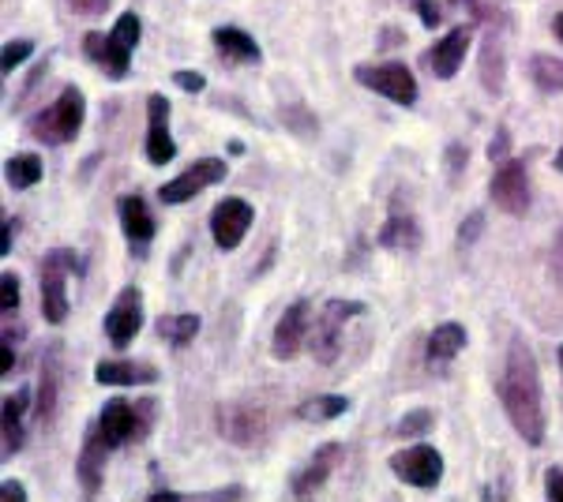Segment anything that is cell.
Listing matches in <instances>:
<instances>
[{
    "instance_id": "6da1fadb",
    "label": "cell",
    "mask_w": 563,
    "mask_h": 502,
    "mask_svg": "<svg viewBox=\"0 0 563 502\" xmlns=\"http://www.w3.org/2000/svg\"><path fill=\"white\" fill-rule=\"evenodd\" d=\"M496 398L504 405L511 427L522 435V443L541 446L549 432V413H544V390L538 376V356L519 334L511 337L504 356V368L496 376Z\"/></svg>"
},
{
    "instance_id": "7a4b0ae2",
    "label": "cell",
    "mask_w": 563,
    "mask_h": 502,
    "mask_svg": "<svg viewBox=\"0 0 563 502\" xmlns=\"http://www.w3.org/2000/svg\"><path fill=\"white\" fill-rule=\"evenodd\" d=\"M140 34H143L140 15L124 12L121 20L113 23V31H109V34H87L84 53L98 64V68H106L109 79H124V76H129L135 45H140Z\"/></svg>"
},
{
    "instance_id": "3957f363",
    "label": "cell",
    "mask_w": 563,
    "mask_h": 502,
    "mask_svg": "<svg viewBox=\"0 0 563 502\" xmlns=\"http://www.w3.org/2000/svg\"><path fill=\"white\" fill-rule=\"evenodd\" d=\"M84 116H87L84 90H79V87H65L57 94V102L31 116V135H34V140H42L45 147H65V143H71L79 135V127H84Z\"/></svg>"
},
{
    "instance_id": "277c9868",
    "label": "cell",
    "mask_w": 563,
    "mask_h": 502,
    "mask_svg": "<svg viewBox=\"0 0 563 502\" xmlns=\"http://www.w3.org/2000/svg\"><path fill=\"white\" fill-rule=\"evenodd\" d=\"M365 312L361 300H327V304L316 312L312 331H308V349L320 364H334L342 353V334H346V323Z\"/></svg>"
},
{
    "instance_id": "5b68a950",
    "label": "cell",
    "mask_w": 563,
    "mask_h": 502,
    "mask_svg": "<svg viewBox=\"0 0 563 502\" xmlns=\"http://www.w3.org/2000/svg\"><path fill=\"white\" fill-rule=\"evenodd\" d=\"M84 270L79 255L71 248H53L42 259V315L45 323L60 326L68 319V278Z\"/></svg>"
},
{
    "instance_id": "8992f818",
    "label": "cell",
    "mask_w": 563,
    "mask_h": 502,
    "mask_svg": "<svg viewBox=\"0 0 563 502\" xmlns=\"http://www.w3.org/2000/svg\"><path fill=\"white\" fill-rule=\"evenodd\" d=\"M151 413H154L151 398L140 401V405H132L129 398H113V401H106V409L98 413L95 435L109 446V450L129 446L135 439H143V432H147V424H151Z\"/></svg>"
},
{
    "instance_id": "52a82bcc",
    "label": "cell",
    "mask_w": 563,
    "mask_h": 502,
    "mask_svg": "<svg viewBox=\"0 0 563 502\" xmlns=\"http://www.w3.org/2000/svg\"><path fill=\"white\" fill-rule=\"evenodd\" d=\"M353 79H357L361 87L390 98L395 105L417 102V79L406 64H357V68H353Z\"/></svg>"
},
{
    "instance_id": "ba28073f",
    "label": "cell",
    "mask_w": 563,
    "mask_h": 502,
    "mask_svg": "<svg viewBox=\"0 0 563 502\" xmlns=\"http://www.w3.org/2000/svg\"><path fill=\"white\" fill-rule=\"evenodd\" d=\"M390 472L402 483H410V488L432 491V488H440V480H443V454L435 450V446L417 443L410 450H398L395 458H390Z\"/></svg>"
},
{
    "instance_id": "9c48e42d",
    "label": "cell",
    "mask_w": 563,
    "mask_h": 502,
    "mask_svg": "<svg viewBox=\"0 0 563 502\" xmlns=\"http://www.w3.org/2000/svg\"><path fill=\"white\" fill-rule=\"evenodd\" d=\"M488 196L493 203L511 217H522L530 210V177H526V161L507 158L499 161L493 172V185H488Z\"/></svg>"
},
{
    "instance_id": "30bf717a",
    "label": "cell",
    "mask_w": 563,
    "mask_h": 502,
    "mask_svg": "<svg viewBox=\"0 0 563 502\" xmlns=\"http://www.w3.org/2000/svg\"><path fill=\"white\" fill-rule=\"evenodd\" d=\"M225 172H230V166H225L222 158H199L196 166H188L180 177H174L169 185L158 188V199L166 207H180L188 203V199H196L203 188L218 185V180H225Z\"/></svg>"
},
{
    "instance_id": "8fae6325",
    "label": "cell",
    "mask_w": 563,
    "mask_h": 502,
    "mask_svg": "<svg viewBox=\"0 0 563 502\" xmlns=\"http://www.w3.org/2000/svg\"><path fill=\"white\" fill-rule=\"evenodd\" d=\"M218 432H222V439L238 446H256L263 439V432H267V416L256 405L225 401V405H218Z\"/></svg>"
},
{
    "instance_id": "7c38bea8",
    "label": "cell",
    "mask_w": 563,
    "mask_h": 502,
    "mask_svg": "<svg viewBox=\"0 0 563 502\" xmlns=\"http://www.w3.org/2000/svg\"><path fill=\"white\" fill-rule=\"evenodd\" d=\"M308 331H312V308H308L305 300H297V304H289L275 323V337H271L275 360H294L308 345Z\"/></svg>"
},
{
    "instance_id": "4fadbf2b",
    "label": "cell",
    "mask_w": 563,
    "mask_h": 502,
    "mask_svg": "<svg viewBox=\"0 0 563 502\" xmlns=\"http://www.w3.org/2000/svg\"><path fill=\"white\" fill-rule=\"evenodd\" d=\"M252 222H256V214H252V207L244 203V199H222L214 210H211V236L214 244L222 252H233L241 248V241L249 236Z\"/></svg>"
},
{
    "instance_id": "5bb4252c",
    "label": "cell",
    "mask_w": 563,
    "mask_h": 502,
    "mask_svg": "<svg viewBox=\"0 0 563 502\" xmlns=\"http://www.w3.org/2000/svg\"><path fill=\"white\" fill-rule=\"evenodd\" d=\"M140 326H143V293L135 286H129V289H121V293H117L113 308H109L106 337L117 345V349H124V345L135 342Z\"/></svg>"
},
{
    "instance_id": "9a60e30c",
    "label": "cell",
    "mask_w": 563,
    "mask_h": 502,
    "mask_svg": "<svg viewBox=\"0 0 563 502\" xmlns=\"http://www.w3.org/2000/svg\"><path fill=\"white\" fill-rule=\"evenodd\" d=\"M143 154L151 166H169L177 158V143L169 135V102L162 94L147 98V147Z\"/></svg>"
},
{
    "instance_id": "2e32d148",
    "label": "cell",
    "mask_w": 563,
    "mask_h": 502,
    "mask_svg": "<svg viewBox=\"0 0 563 502\" xmlns=\"http://www.w3.org/2000/svg\"><path fill=\"white\" fill-rule=\"evenodd\" d=\"M470 42H474L470 26H455V31H448V38L435 42L432 49L424 53V60H429L432 76L435 79H455V71L462 68V60H466Z\"/></svg>"
},
{
    "instance_id": "e0dca14e",
    "label": "cell",
    "mask_w": 563,
    "mask_h": 502,
    "mask_svg": "<svg viewBox=\"0 0 563 502\" xmlns=\"http://www.w3.org/2000/svg\"><path fill=\"white\" fill-rule=\"evenodd\" d=\"M117 214H121V230L129 236V244L140 255H147L143 248L154 241V214L147 207V199L143 196H124L121 203H117Z\"/></svg>"
},
{
    "instance_id": "ac0fdd59",
    "label": "cell",
    "mask_w": 563,
    "mask_h": 502,
    "mask_svg": "<svg viewBox=\"0 0 563 502\" xmlns=\"http://www.w3.org/2000/svg\"><path fill=\"white\" fill-rule=\"evenodd\" d=\"M342 443H327V446H320V450L308 458V465L301 472H294V480H289V488H294V495L297 499H308L312 495L316 488H323V480L331 477V469L339 465V458H342Z\"/></svg>"
},
{
    "instance_id": "d6986e66",
    "label": "cell",
    "mask_w": 563,
    "mask_h": 502,
    "mask_svg": "<svg viewBox=\"0 0 563 502\" xmlns=\"http://www.w3.org/2000/svg\"><path fill=\"white\" fill-rule=\"evenodd\" d=\"M95 379L102 387H151V382H158V368L135 360H98Z\"/></svg>"
},
{
    "instance_id": "ffe728a7",
    "label": "cell",
    "mask_w": 563,
    "mask_h": 502,
    "mask_svg": "<svg viewBox=\"0 0 563 502\" xmlns=\"http://www.w3.org/2000/svg\"><path fill=\"white\" fill-rule=\"evenodd\" d=\"M31 409V387L4 398V458H15L23 450V413Z\"/></svg>"
},
{
    "instance_id": "44dd1931",
    "label": "cell",
    "mask_w": 563,
    "mask_h": 502,
    "mask_svg": "<svg viewBox=\"0 0 563 502\" xmlns=\"http://www.w3.org/2000/svg\"><path fill=\"white\" fill-rule=\"evenodd\" d=\"M376 244L387 252H417L421 248V230H417V222L410 214H390L376 236Z\"/></svg>"
},
{
    "instance_id": "7402d4cb",
    "label": "cell",
    "mask_w": 563,
    "mask_h": 502,
    "mask_svg": "<svg viewBox=\"0 0 563 502\" xmlns=\"http://www.w3.org/2000/svg\"><path fill=\"white\" fill-rule=\"evenodd\" d=\"M106 458H109V446H106L102 439H98L95 427H90L87 439H84V450H79V461H76V472H79V480H84V488H87V491H98V488H102Z\"/></svg>"
},
{
    "instance_id": "603a6c76",
    "label": "cell",
    "mask_w": 563,
    "mask_h": 502,
    "mask_svg": "<svg viewBox=\"0 0 563 502\" xmlns=\"http://www.w3.org/2000/svg\"><path fill=\"white\" fill-rule=\"evenodd\" d=\"M214 45H218V53H222V57L241 60V64H260V57H263L260 42L252 38V34H244L241 26H218Z\"/></svg>"
},
{
    "instance_id": "cb8c5ba5",
    "label": "cell",
    "mask_w": 563,
    "mask_h": 502,
    "mask_svg": "<svg viewBox=\"0 0 563 502\" xmlns=\"http://www.w3.org/2000/svg\"><path fill=\"white\" fill-rule=\"evenodd\" d=\"M462 349H466V331L459 323H443L429 334V364H435V368L451 364Z\"/></svg>"
},
{
    "instance_id": "d4e9b609",
    "label": "cell",
    "mask_w": 563,
    "mask_h": 502,
    "mask_svg": "<svg viewBox=\"0 0 563 502\" xmlns=\"http://www.w3.org/2000/svg\"><path fill=\"white\" fill-rule=\"evenodd\" d=\"M342 413H350L346 394H320V398H308L297 405V416L308 420V424H327V420H339Z\"/></svg>"
},
{
    "instance_id": "484cf974",
    "label": "cell",
    "mask_w": 563,
    "mask_h": 502,
    "mask_svg": "<svg viewBox=\"0 0 563 502\" xmlns=\"http://www.w3.org/2000/svg\"><path fill=\"white\" fill-rule=\"evenodd\" d=\"M530 79L544 90V94H563V60L549 57V53H533Z\"/></svg>"
},
{
    "instance_id": "4316f807",
    "label": "cell",
    "mask_w": 563,
    "mask_h": 502,
    "mask_svg": "<svg viewBox=\"0 0 563 502\" xmlns=\"http://www.w3.org/2000/svg\"><path fill=\"white\" fill-rule=\"evenodd\" d=\"M244 483H225V488L196 491V495H180V491H154L147 502H241Z\"/></svg>"
},
{
    "instance_id": "83f0119b",
    "label": "cell",
    "mask_w": 563,
    "mask_h": 502,
    "mask_svg": "<svg viewBox=\"0 0 563 502\" xmlns=\"http://www.w3.org/2000/svg\"><path fill=\"white\" fill-rule=\"evenodd\" d=\"M154 331H158V337H166L169 345H188L199 334V315H192V312L162 315L158 323H154Z\"/></svg>"
},
{
    "instance_id": "f1b7e54d",
    "label": "cell",
    "mask_w": 563,
    "mask_h": 502,
    "mask_svg": "<svg viewBox=\"0 0 563 502\" xmlns=\"http://www.w3.org/2000/svg\"><path fill=\"white\" fill-rule=\"evenodd\" d=\"M42 158L38 154H12L8 158V185L12 188H34L42 180Z\"/></svg>"
},
{
    "instance_id": "f546056e",
    "label": "cell",
    "mask_w": 563,
    "mask_h": 502,
    "mask_svg": "<svg viewBox=\"0 0 563 502\" xmlns=\"http://www.w3.org/2000/svg\"><path fill=\"white\" fill-rule=\"evenodd\" d=\"M57 379H60L57 353H49V356H45V364H42V387H38V416L42 420H49L53 409H57Z\"/></svg>"
},
{
    "instance_id": "4dcf8cb0",
    "label": "cell",
    "mask_w": 563,
    "mask_h": 502,
    "mask_svg": "<svg viewBox=\"0 0 563 502\" xmlns=\"http://www.w3.org/2000/svg\"><path fill=\"white\" fill-rule=\"evenodd\" d=\"M432 424H435L432 409H410L402 420H395V427H390V432L402 435V439H417V435H429Z\"/></svg>"
},
{
    "instance_id": "1f68e13d",
    "label": "cell",
    "mask_w": 563,
    "mask_h": 502,
    "mask_svg": "<svg viewBox=\"0 0 563 502\" xmlns=\"http://www.w3.org/2000/svg\"><path fill=\"white\" fill-rule=\"evenodd\" d=\"M0 308H4V315L20 312V278L12 270L0 274Z\"/></svg>"
},
{
    "instance_id": "d6a6232c",
    "label": "cell",
    "mask_w": 563,
    "mask_h": 502,
    "mask_svg": "<svg viewBox=\"0 0 563 502\" xmlns=\"http://www.w3.org/2000/svg\"><path fill=\"white\" fill-rule=\"evenodd\" d=\"M31 53H34V42H26V38L8 42V45H4V53H0V68H4V71H15L26 57H31Z\"/></svg>"
},
{
    "instance_id": "836d02e7",
    "label": "cell",
    "mask_w": 563,
    "mask_h": 502,
    "mask_svg": "<svg viewBox=\"0 0 563 502\" xmlns=\"http://www.w3.org/2000/svg\"><path fill=\"white\" fill-rule=\"evenodd\" d=\"M481 230H485V214L474 210V214H470L466 222H462V230H459V244H462V248H470V244H474L477 236H481Z\"/></svg>"
},
{
    "instance_id": "e575fe53",
    "label": "cell",
    "mask_w": 563,
    "mask_h": 502,
    "mask_svg": "<svg viewBox=\"0 0 563 502\" xmlns=\"http://www.w3.org/2000/svg\"><path fill=\"white\" fill-rule=\"evenodd\" d=\"M410 8L417 15H421L424 26H440L443 23V8L435 4V0H410Z\"/></svg>"
},
{
    "instance_id": "d590c367",
    "label": "cell",
    "mask_w": 563,
    "mask_h": 502,
    "mask_svg": "<svg viewBox=\"0 0 563 502\" xmlns=\"http://www.w3.org/2000/svg\"><path fill=\"white\" fill-rule=\"evenodd\" d=\"M174 83H177L180 90H188V94H199V90L207 87V79L199 76V71H188V68H180V71H174Z\"/></svg>"
},
{
    "instance_id": "8d00e7d4",
    "label": "cell",
    "mask_w": 563,
    "mask_h": 502,
    "mask_svg": "<svg viewBox=\"0 0 563 502\" xmlns=\"http://www.w3.org/2000/svg\"><path fill=\"white\" fill-rule=\"evenodd\" d=\"M549 274H552V281H556V286H563V230L556 233V244H552Z\"/></svg>"
},
{
    "instance_id": "74e56055",
    "label": "cell",
    "mask_w": 563,
    "mask_h": 502,
    "mask_svg": "<svg viewBox=\"0 0 563 502\" xmlns=\"http://www.w3.org/2000/svg\"><path fill=\"white\" fill-rule=\"evenodd\" d=\"M466 161H470V154L462 143H451L448 147V169H451V177H459L462 169H466Z\"/></svg>"
},
{
    "instance_id": "f35d334b",
    "label": "cell",
    "mask_w": 563,
    "mask_h": 502,
    "mask_svg": "<svg viewBox=\"0 0 563 502\" xmlns=\"http://www.w3.org/2000/svg\"><path fill=\"white\" fill-rule=\"evenodd\" d=\"M507 147H511V135H507V132H496V140L488 143V158H493V166H496V161H507V158H511V154H507Z\"/></svg>"
},
{
    "instance_id": "ab89813d",
    "label": "cell",
    "mask_w": 563,
    "mask_h": 502,
    "mask_svg": "<svg viewBox=\"0 0 563 502\" xmlns=\"http://www.w3.org/2000/svg\"><path fill=\"white\" fill-rule=\"evenodd\" d=\"M544 491H549V502H563V469L544 472Z\"/></svg>"
},
{
    "instance_id": "60d3db41",
    "label": "cell",
    "mask_w": 563,
    "mask_h": 502,
    "mask_svg": "<svg viewBox=\"0 0 563 502\" xmlns=\"http://www.w3.org/2000/svg\"><path fill=\"white\" fill-rule=\"evenodd\" d=\"M68 8L76 15H102L109 8V0H68Z\"/></svg>"
},
{
    "instance_id": "b9f144b4",
    "label": "cell",
    "mask_w": 563,
    "mask_h": 502,
    "mask_svg": "<svg viewBox=\"0 0 563 502\" xmlns=\"http://www.w3.org/2000/svg\"><path fill=\"white\" fill-rule=\"evenodd\" d=\"M0 502H26V488L20 480H4L0 483Z\"/></svg>"
},
{
    "instance_id": "7bdbcfd3",
    "label": "cell",
    "mask_w": 563,
    "mask_h": 502,
    "mask_svg": "<svg viewBox=\"0 0 563 502\" xmlns=\"http://www.w3.org/2000/svg\"><path fill=\"white\" fill-rule=\"evenodd\" d=\"M451 4L466 8V12H474L477 20H493V8H488L485 0H451Z\"/></svg>"
},
{
    "instance_id": "ee69618b",
    "label": "cell",
    "mask_w": 563,
    "mask_h": 502,
    "mask_svg": "<svg viewBox=\"0 0 563 502\" xmlns=\"http://www.w3.org/2000/svg\"><path fill=\"white\" fill-rule=\"evenodd\" d=\"M12 368H15L12 342H4V349H0V376H12Z\"/></svg>"
},
{
    "instance_id": "f6af8a7d",
    "label": "cell",
    "mask_w": 563,
    "mask_h": 502,
    "mask_svg": "<svg viewBox=\"0 0 563 502\" xmlns=\"http://www.w3.org/2000/svg\"><path fill=\"white\" fill-rule=\"evenodd\" d=\"M12 217H4V225H0V255H8L12 252Z\"/></svg>"
},
{
    "instance_id": "bcb514c9",
    "label": "cell",
    "mask_w": 563,
    "mask_h": 502,
    "mask_svg": "<svg viewBox=\"0 0 563 502\" xmlns=\"http://www.w3.org/2000/svg\"><path fill=\"white\" fill-rule=\"evenodd\" d=\"M552 31H556V38L563 42V12L556 15V23H552Z\"/></svg>"
},
{
    "instance_id": "7dc6e473",
    "label": "cell",
    "mask_w": 563,
    "mask_h": 502,
    "mask_svg": "<svg viewBox=\"0 0 563 502\" xmlns=\"http://www.w3.org/2000/svg\"><path fill=\"white\" fill-rule=\"evenodd\" d=\"M556 169H560V172H563V147H560V150H556Z\"/></svg>"
},
{
    "instance_id": "c3c4849f",
    "label": "cell",
    "mask_w": 563,
    "mask_h": 502,
    "mask_svg": "<svg viewBox=\"0 0 563 502\" xmlns=\"http://www.w3.org/2000/svg\"><path fill=\"white\" fill-rule=\"evenodd\" d=\"M560 368H563V345H560Z\"/></svg>"
}]
</instances>
